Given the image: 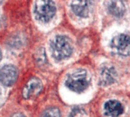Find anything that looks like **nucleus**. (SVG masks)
Here are the masks:
<instances>
[{"mask_svg":"<svg viewBox=\"0 0 130 117\" xmlns=\"http://www.w3.org/2000/svg\"><path fill=\"white\" fill-rule=\"evenodd\" d=\"M50 49L52 56L57 60L69 58L73 51L72 40L64 35H57L50 42Z\"/></svg>","mask_w":130,"mask_h":117,"instance_id":"f257e3e1","label":"nucleus"},{"mask_svg":"<svg viewBox=\"0 0 130 117\" xmlns=\"http://www.w3.org/2000/svg\"><path fill=\"white\" fill-rule=\"evenodd\" d=\"M65 85L70 90L80 93L88 87L89 81L85 69L79 68L69 74L65 81Z\"/></svg>","mask_w":130,"mask_h":117,"instance_id":"f03ea898","label":"nucleus"},{"mask_svg":"<svg viewBox=\"0 0 130 117\" xmlns=\"http://www.w3.org/2000/svg\"><path fill=\"white\" fill-rule=\"evenodd\" d=\"M56 12L55 3L52 1H37L33 12L35 19L41 22L47 23L54 16Z\"/></svg>","mask_w":130,"mask_h":117,"instance_id":"7ed1b4c3","label":"nucleus"},{"mask_svg":"<svg viewBox=\"0 0 130 117\" xmlns=\"http://www.w3.org/2000/svg\"><path fill=\"white\" fill-rule=\"evenodd\" d=\"M43 84L41 80L37 77L30 78L23 88L22 94L25 99L36 98L41 92Z\"/></svg>","mask_w":130,"mask_h":117,"instance_id":"20e7f679","label":"nucleus"},{"mask_svg":"<svg viewBox=\"0 0 130 117\" xmlns=\"http://www.w3.org/2000/svg\"><path fill=\"white\" fill-rule=\"evenodd\" d=\"M129 36L125 34L121 33L114 36L111 41V47L116 49L117 53L123 56L129 54Z\"/></svg>","mask_w":130,"mask_h":117,"instance_id":"39448f33","label":"nucleus"},{"mask_svg":"<svg viewBox=\"0 0 130 117\" xmlns=\"http://www.w3.org/2000/svg\"><path fill=\"white\" fill-rule=\"evenodd\" d=\"M18 77V70L13 65H7L0 69V82L6 86L13 85Z\"/></svg>","mask_w":130,"mask_h":117,"instance_id":"423d86ee","label":"nucleus"},{"mask_svg":"<svg viewBox=\"0 0 130 117\" xmlns=\"http://www.w3.org/2000/svg\"><path fill=\"white\" fill-rule=\"evenodd\" d=\"M93 5L91 1H73L70 6L74 14L80 17L85 18L91 12Z\"/></svg>","mask_w":130,"mask_h":117,"instance_id":"0eeeda50","label":"nucleus"},{"mask_svg":"<svg viewBox=\"0 0 130 117\" xmlns=\"http://www.w3.org/2000/svg\"><path fill=\"white\" fill-rule=\"evenodd\" d=\"M117 73L114 67L106 65L102 67L100 73L99 84L107 86L114 83L117 79Z\"/></svg>","mask_w":130,"mask_h":117,"instance_id":"6e6552de","label":"nucleus"},{"mask_svg":"<svg viewBox=\"0 0 130 117\" xmlns=\"http://www.w3.org/2000/svg\"><path fill=\"white\" fill-rule=\"evenodd\" d=\"M123 106L116 100L107 101L104 105L105 114L109 117H118L123 112Z\"/></svg>","mask_w":130,"mask_h":117,"instance_id":"1a4fd4ad","label":"nucleus"},{"mask_svg":"<svg viewBox=\"0 0 130 117\" xmlns=\"http://www.w3.org/2000/svg\"><path fill=\"white\" fill-rule=\"evenodd\" d=\"M108 12L116 17H121L125 11L124 3L121 1H110L106 2Z\"/></svg>","mask_w":130,"mask_h":117,"instance_id":"9d476101","label":"nucleus"},{"mask_svg":"<svg viewBox=\"0 0 130 117\" xmlns=\"http://www.w3.org/2000/svg\"><path fill=\"white\" fill-rule=\"evenodd\" d=\"M35 59L37 64L39 66L44 64L47 62L45 51L44 48H40L38 49L35 53Z\"/></svg>","mask_w":130,"mask_h":117,"instance_id":"9b49d317","label":"nucleus"},{"mask_svg":"<svg viewBox=\"0 0 130 117\" xmlns=\"http://www.w3.org/2000/svg\"><path fill=\"white\" fill-rule=\"evenodd\" d=\"M40 117H61V113L57 107H50L46 108L42 113Z\"/></svg>","mask_w":130,"mask_h":117,"instance_id":"f8f14e48","label":"nucleus"},{"mask_svg":"<svg viewBox=\"0 0 130 117\" xmlns=\"http://www.w3.org/2000/svg\"><path fill=\"white\" fill-rule=\"evenodd\" d=\"M85 114V110L80 107H75L70 112L69 117H83Z\"/></svg>","mask_w":130,"mask_h":117,"instance_id":"ddd939ff","label":"nucleus"},{"mask_svg":"<svg viewBox=\"0 0 130 117\" xmlns=\"http://www.w3.org/2000/svg\"><path fill=\"white\" fill-rule=\"evenodd\" d=\"M11 117H26V116L21 113L17 112L14 113Z\"/></svg>","mask_w":130,"mask_h":117,"instance_id":"4468645a","label":"nucleus"},{"mask_svg":"<svg viewBox=\"0 0 130 117\" xmlns=\"http://www.w3.org/2000/svg\"><path fill=\"white\" fill-rule=\"evenodd\" d=\"M2 58V51L1 50V49H0V61L1 60Z\"/></svg>","mask_w":130,"mask_h":117,"instance_id":"2eb2a0df","label":"nucleus"},{"mask_svg":"<svg viewBox=\"0 0 130 117\" xmlns=\"http://www.w3.org/2000/svg\"><path fill=\"white\" fill-rule=\"evenodd\" d=\"M2 2H2V1H0V4H2Z\"/></svg>","mask_w":130,"mask_h":117,"instance_id":"dca6fc26","label":"nucleus"},{"mask_svg":"<svg viewBox=\"0 0 130 117\" xmlns=\"http://www.w3.org/2000/svg\"><path fill=\"white\" fill-rule=\"evenodd\" d=\"M0 94H1V91H0Z\"/></svg>","mask_w":130,"mask_h":117,"instance_id":"f3484780","label":"nucleus"}]
</instances>
